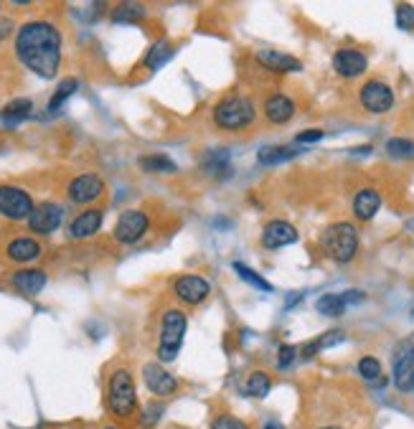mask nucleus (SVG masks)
I'll list each match as a JSON object with an SVG mask.
<instances>
[{"label":"nucleus","mask_w":414,"mask_h":429,"mask_svg":"<svg viewBox=\"0 0 414 429\" xmlns=\"http://www.w3.org/2000/svg\"><path fill=\"white\" fill-rule=\"evenodd\" d=\"M16 54L28 71L54 79L61 64V33L49 20H28L16 33Z\"/></svg>","instance_id":"obj_1"},{"label":"nucleus","mask_w":414,"mask_h":429,"mask_svg":"<svg viewBox=\"0 0 414 429\" xmlns=\"http://www.w3.org/2000/svg\"><path fill=\"white\" fill-rule=\"evenodd\" d=\"M107 406L117 417H130L138 409V389L128 368H117L107 384Z\"/></svg>","instance_id":"obj_2"},{"label":"nucleus","mask_w":414,"mask_h":429,"mask_svg":"<svg viewBox=\"0 0 414 429\" xmlns=\"http://www.w3.org/2000/svg\"><path fill=\"white\" fill-rule=\"evenodd\" d=\"M185 313L183 310H166L163 318H160V343H158V358L163 363H171L178 356L181 346H183V335H185Z\"/></svg>","instance_id":"obj_3"},{"label":"nucleus","mask_w":414,"mask_h":429,"mask_svg":"<svg viewBox=\"0 0 414 429\" xmlns=\"http://www.w3.org/2000/svg\"><path fill=\"white\" fill-rule=\"evenodd\" d=\"M255 120V104L242 95L224 97L214 107V122L221 130H244Z\"/></svg>","instance_id":"obj_4"},{"label":"nucleus","mask_w":414,"mask_h":429,"mask_svg":"<svg viewBox=\"0 0 414 429\" xmlns=\"http://www.w3.org/2000/svg\"><path fill=\"white\" fill-rule=\"evenodd\" d=\"M323 249L336 262H351L358 249V231L353 224H333L323 231Z\"/></svg>","instance_id":"obj_5"},{"label":"nucleus","mask_w":414,"mask_h":429,"mask_svg":"<svg viewBox=\"0 0 414 429\" xmlns=\"http://www.w3.org/2000/svg\"><path fill=\"white\" fill-rule=\"evenodd\" d=\"M33 201L23 188L0 186V214L11 221H28L33 214Z\"/></svg>","instance_id":"obj_6"},{"label":"nucleus","mask_w":414,"mask_h":429,"mask_svg":"<svg viewBox=\"0 0 414 429\" xmlns=\"http://www.w3.org/2000/svg\"><path fill=\"white\" fill-rule=\"evenodd\" d=\"M394 386L404 394H414V343L409 341L394 348Z\"/></svg>","instance_id":"obj_7"},{"label":"nucleus","mask_w":414,"mask_h":429,"mask_svg":"<svg viewBox=\"0 0 414 429\" xmlns=\"http://www.w3.org/2000/svg\"><path fill=\"white\" fill-rule=\"evenodd\" d=\"M147 224H150V221H147V216L142 214V211H125V214L117 219L112 236H115V241H120V244H135V241L147 231Z\"/></svg>","instance_id":"obj_8"},{"label":"nucleus","mask_w":414,"mask_h":429,"mask_svg":"<svg viewBox=\"0 0 414 429\" xmlns=\"http://www.w3.org/2000/svg\"><path fill=\"white\" fill-rule=\"evenodd\" d=\"M104 181L97 173H82L69 183V198L74 203H92L102 196Z\"/></svg>","instance_id":"obj_9"},{"label":"nucleus","mask_w":414,"mask_h":429,"mask_svg":"<svg viewBox=\"0 0 414 429\" xmlns=\"http://www.w3.org/2000/svg\"><path fill=\"white\" fill-rule=\"evenodd\" d=\"M142 379H145V386L150 389V394H155V397H171L178 389V379L173 373H168L160 363H145L142 366Z\"/></svg>","instance_id":"obj_10"},{"label":"nucleus","mask_w":414,"mask_h":429,"mask_svg":"<svg viewBox=\"0 0 414 429\" xmlns=\"http://www.w3.org/2000/svg\"><path fill=\"white\" fill-rule=\"evenodd\" d=\"M361 104L369 112L382 114L386 109H391V104H394V92L384 82H366L361 87Z\"/></svg>","instance_id":"obj_11"},{"label":"nucleus","mask_w":414,"mask_h":429,"mask_svg":"<svg viewBox=\"0 0 414 429\" xmlns=\"http://www.w3.org/2000/svg\"><path fill=\"white\" fill-rule=\"evenodd\" d=\"M366 66H369L366 54L358 49H338L336 54H333V69L341 76H346V79H353V76L363 74Z\"/></svg>","instance_id":"obj_12"},{"label":"nucleus","mask_w":414,"mask_h":429,"mask_svg":"<svg viewBox=\"0 0 414 429\" xmlns=\"http://www.w3.org/2000/svg\"><path fill=\"white\" fill-rule=\"evenodd\" d=\"M209 282L198 274H183V277L176 279V295L185 305H201L209 297Z\"/></svg>","instance_id":"obj_13"},{"label":"nucleus","mask_w":414,"mask_h":429,"mask_svg":"<svg viewBox=\"0 0 414 429\" xmlns=\"http://www.w3.org/2000/svg\"><path fill=\"white\" fill-rule=\"evenodd\" d=\"M262 246L264 249H282L298 241V229L290 226L287 221H269L264 231H262Z\"/></svg>","instance_id":"obj_14"},{"label":"nucleus","mask_w":414,"mask_h":429,"mask_svg":"<svg viewBox=\"0 0 414 429\" xmlns=\"http://www.w3.org/2000/svg\"><path fill=\"white\" fill-rule=\"evenodd\" d=\"M59 224H61V209L51 201L39 203V206L33 209L31 219H28V226H31V231H36V234L56 231Z\"/></svg>","instance_id":"obj_15"},{"label":"nucleus","mask_w":414,"mask_h":429,"mask_svg":"<svg viewBox=\"0 0 414 429\" xmlns=\"http://www.w3.org/2000/svg\"><path fill=\"white\" fill-rule=\"evenodd\" d=\"M99 226H102V211L97 209L82 211L77 219L71 221L69 236L71 239H90V236H95V234L99 231Z\"/></svg>","instance_id":"obj_16"},{"label":"nucleus","mask_w":414,"mask_h":429,"mask_svg":"<svg viewBox=\"0 0 414 429\" xmlns=\"http://www.w3.org/2000/svg\"><path fill=\"white\" fill-rule=\"evenodd\" d=\"M295 104L290 97L285 95H269L264 102V117H267L272 125H285V122L293 120Z\"/></svg>","instance_id":"obj_17"},{"label":"nucleus","mask_w":414,"mask_h":429,"mask_svg":"<svg viewBox=\"0 0 414 429\" xmlns=\"http://www.w3.org/2000/svg\"><path fill=\"white\" fill-rule=\"evenodd\" d=\"M6 254H8L11 262L28 265V262H33V259L41 257V244L36 239H31V236H20V239H13L11 244H8Z\"/></svg>","instance_id":"obj_18"},{"label":"nucleus","mask_w":414,"mask_h":429,"mask_svg":"<svg viewBox=\"0 0 414 429\" xmlns=\"http://www.w3.org/2000/svg\"><path fill=\"white\" fill-rule=\"evenodd\" d=\"M257 61L262 66H267L269 71H277V74H285V71H300L303 64L298 61L290 54H282V51H260L257 54Z\"/></svg>","instance_id":"obj_19"},{"label":"nucleus","mask_w":414,"mask_h":429,"mask_svg":"<svg viewBox=\"0 0 414 429\" xmlns=\"http://www.w3.org/2000/svg\"><path fill=\"white\" fill-rule=\"evenodd\" d=\"M46 284V274L41 270H20L13 274V287L20 292V295H39L41 290H44Z\"/></svg>","instance_id":"obj_20"},{"label":"nucleus","mask_w":414,"mask_h":429,"mask_svg":"<svg viewBox=\"0 0 414 429\" xmlns=\"http://www.w3.org/2000/svg\"><path fill=\"white\" fill-rule=\"evenodd\" d=\"M379 206H382V196H379L376 191H371V188L358 191L356 198H353V214H356L361 221L374 219L376 211H379Z\"/></svg>","instance_id":"obj_21"},{"label":"nucleus","mask_w":414,"mask_h":429,"mask_svg":"<svg viewBox=\"0 0 414 429\" xmlns=\"http://www.w3.org/2000/svg\"><path fill=\"white\" fill-rule=\"evenodd\" d=\"M33 112V102L31 99H13L8 102L6 107H3V112H0V117H3V122L6 125H18V122L28 120Z\"/></svg>","instance_id":"obj_22"},{"label":"nucleus","mask_w":414,"mask_h":429,"mask_svg":"<svg viewBox=\"0 0 414 429\" xmlns=\"http://www.w3.org/2000/svg\"><path fill=\"white\" fill-rule=\"evenodd\" d=\"M272 389V379H269V373L264 371H252L247 376V384H244V394L252 399H264Z\"/></svg>","instance_id":"obj_23"},{"label":"nucleus","mask_w":414,"mask_h":429,"mask_svg":"<svg viewBox=\"0 0 414 429\" xmlns=\"http://www.w3.org/2000/svg\"><path fill=\"white\" fill-rule=\"evenodd\" d=\"M173 56V44L171 41H158L155 46H150V51H147V56H145V66L150 71L160 69L166 61H171Z\"/></svg>","instance_id":"obj_24"},{"label":"nucleus","mask_w":414,"mask_h":429,"mask_svg":"<svg viewBox=\"0 0 414 429\" xmlns=\"http://www.w3.org/2000/svg\"><path fill=\"white\" fill-rule=\"evenodd\" d=\"M298 155L295 147H285V145H272V147H262L260 150V163L262 165H277L285 163V160H293Z\"/></svg>","instance_id":"obj_25"},{"label":"nucleus","mask_w":414,"mask_h":429,"mask_svg":"<svg viewBox=\"0 0 414 429\" xmlns=\"http://www.w3.org/2000/svg\"><path fill=\"white\" fill-rule=\"evenodd\" d=\"M204 171L209 173V176H221V173H229V152H226V150L206 152Z\"/></svg>","instance_id":"obj_26"},{"label":"nucleus","mask_w":414,"mask_h":429,"mask_svg":"<svg viewBox=\"0 0 414 429\" xmlns=\"http://www.w3.org/2000/svg\"><path fill=\"white\" fill-rule=\"evenodd\" d=\"M234 272H236V274H239V277H242L247 284L257 287V290H262V292H272V284H269L267 279L262 277L260 272L249 270V267H247V265H242V262H234Z\"/></svg>","instance_id":"obj_27"},{"label":"nucleus","mask_w":414,"mask_h":429,"mask_svg":"<svg viewBox=\"0 0 414 429\" xmlns=\"http://www.w3.org/2000/svg\"><path fill=\"white\" fill-rule=\"evenodd\" d=\"M315 310L325 318H338L346 310V303L341 295H323L318 303H315Z\"/></svg>","instance_id":"obj_28"},{"label":"nucleus","mask_w":414,"mask_h":429,"mask_svg":"<svg viewBox=\"0 0 414 429\" xmlns=\"http://www.w3.org/2000/svg\"><path fill=\"white\" fill-rule=\"evenodd\" d=\"M145 16V8L142 6H135V3H122L112 11V20L115 23H135Z\"/></svg>","instance_id":"obj_29"},{"label":"nucleus","mask_w":414,"mask_h":429,"mask_svg":"<svg viewBox=\"0 0 414 429\" xmlns=\"http://www.w3.org/2000/svg\"><path fill=\"white\" fill-rule=\"evenodd\" d=\"M77 87H79L77 79H64V82L59 84L56 92H54V97H51V102H49V112H59L61 104H64V102L77 92Z\"/></svg>","instance_id":"obj_30"},{"label":"nucleus","mask_w":414,"mask_h":429,"mask_svg":"<svg viewBox=\"0 0 414 429\" xmlns=\"http://www.w3.org/2000/svg\"><path fill=\"white\" fill-rule=\"evenodd\" d=\"M140 168L147 173H173L176 163L166 155H145V158H140Z\"/></svg>","instance_id":"obj_31"},{"label":"nucleus","mask_w":414,"mask_h":429,"mask_svg":"<svg viewBox=\"0 0 414 429\" xmlns=\"http://www.w3.org/2000/svg\"><path fill=\"white\" fill-rule=\"evenodd\" d=\"M386 152L391 158H399V160H414V143L404 138H391L386 143Z\"/></svg>","instance_id":"obj_32"},{"label":"nucleus","mask_w":414,"mask_h":429,"mask_svg":"<svg viewBox=\"0 0 414 429\" xmlns=\"http://www.w3.org/2000/svg\"><path fill=\"white\" fill-rule=\"evenodd\" d=\"M358 373H361V379H366L369 384H376V381L382 379V363H379V358H374V356H363V358L358 361Z\"/></svg>","instance_id":"obj_33"},{"label":"nucleus","mask_w":414,"mask_h":429,"mask_svg":"<svg viewBox=\"0 0 414 429\" xmlns=\"http://www.w3.org/2000/svg\"><path fill=\"white\" fill-rule=\"evenodd\" d=\"M396 25H399L401 31H412L414 28V8L407 6V3H401L396 8Z\"/></svg>","instance_id":"obj_34"},{"label":"nucleus","mask_w":414,"mask_h":429,"mask_svg":"<svg viewBox=\"0 0 414 429\" xmlns=\"http://www.w3.org/2000/svg\"><path fill=\"white\" fill-rule=\"evenodd\" d=\"M211 429H249V424L239 417H231V414H221V417L214 419Z\"/></svg>","instance_id":"obj_35"},{"label":"nucleus","mask_w":414,"mask_h":429,"mask_svg":"<svg viewBox=\"0 0 414 429\" xmlns=\"http://www.w3.org/2000/svg\"><path fill=\"white\" fill-rule=\"evenodd\" d=\"M300 356V348L298 346H280V354H277V366L287 368L293 366V361Z\"/></svg>","instance_id":"obj_36"},{"label":"nucleus","mask_w":414,"mask_h":429,"mask_svg":"<svg viewBox=\"0 0 414 429\" xmlns=\"http://www.w3.org/2000/svg\"><path fill=\"white\" fill-rule=\"evenodd\" d=\"M343 338H346L343 330H328V333H323L318 338V346H320V351H323V348H331V346H336V343H343Z\"/></svg>","instance_id":"obj_37"},{"label":"nucleus","mask_w":414,"mask_h":429,"mask_svg":"<svg viewBox=\"0 0 414 429\" xmlns=\"http://www.w3.org/2000/svg\"><path fill=\"white\" fill-rule=\"evenodd\" d=\"M160 414H163V404H150V409L142 414V427H153V424H158Z\"/></svg>","instance_id":"obj_38"},{"label":"nucleus","mask_w":414,"mask_h":429,"mask_svg":"<svg viewBox=\"0 0 414 429\" xmlns=\"http://www.w3.org/2000/svg\"><path fill=\"white\" fill-rule=\"evenodd\" d=\"M320 354V346H318V338L315 341H310V343H305V346L300 348V358L303 361H310V358H315V356Z\"/></svg>","instance_id":"obj_39"},{"label":"nucleus","mask_w":414,"mask_h":429,"mask_svg":"<svg viewBox=\"0 0 414 429\" xmlns=\"http://www.w3.org/2000/svg\"><path fill=\"white\" fill-rule=\"evenodd\" d=\"M323 135H325L323 130H303V133H300L295 140H298V143H305V145H308V143H318V140H323Z\"/></svg>","instance_id":"obj_40"},{"label":"nucleus","mask_w":414,"mask_h":429,"mask_svg":"<svg viewBox=\"0 0 414 429\" xmlns=\"http://www.w3.org/2000/svg\"><path fill=\"white\" fill-rule=\"evenodd\" d=\"M343 303L346 305H351V303H361L363 300V292H358V290H348V292H343Z\"/></svg>","instance_id":"obj_41"},{"label":"nucleus","mask_w":414,"mask_h":429,"mask_svg":"<svg viewBox=\"0 0 414 429\" xmlns=\"http://www.w3.org/2000/svg\"><path fill=\"white\" fill-rule=\"evenodd\" d=\"M13 31V23H11V20L8 18H0V41H3V38H8V33Z\"/></svg>","instance_id":"obj_42"},{"label":"nucleus","mask_w":414,"mask_h":429,"mask_svg":"<svg viewBox=\"0 0 414 429\" xmlns=\"http://www.w3.org/2000/svg\"><path fill=\"white\" fill-rule=\"evenodd\" d=\"M264 429H285V427H282L280 422H267L264 424Z\"/></svg>","instance_id":"obj_43"},{"label":"nucleus","mask_w":414,"mask_h":429,"mask_svg":"<svg viewBox=\"0 0 414 429\" xmlns=\"http://www.w3.org/2000/svg\"><path fill=\"white\" fill-rule=\"evenodd\" d=\"M407 229H409V231H414V219H412V221H407Z\"/></svg>","instance_id":"obj_44"},{"label":"nucleus","mask_w":414,"mask_h":429,"mask_svg":"<svg viewBox=\"0 0 414 429\" xmlns=\"http://www.w3.org/2000/svg\"><path fill=\"white\" fill-rule=\"evenodd\" d=\"M320 429H338V427H320Z\"/></svg>","instance_id":"obj_45"},{"label":"nucleus","mask_w":414,"mask_h":429,"mask_svg":"<svg viewBox=\"0 0 414 429\" xmlns=\"http://www.w3.org/2000/svg\"><path fill=\"white\" fill-rule=\"evenodd\" d=\"M104 429H120V427H104Z\"/></svg>","instance_id":"obj_46"}]
</instances>
